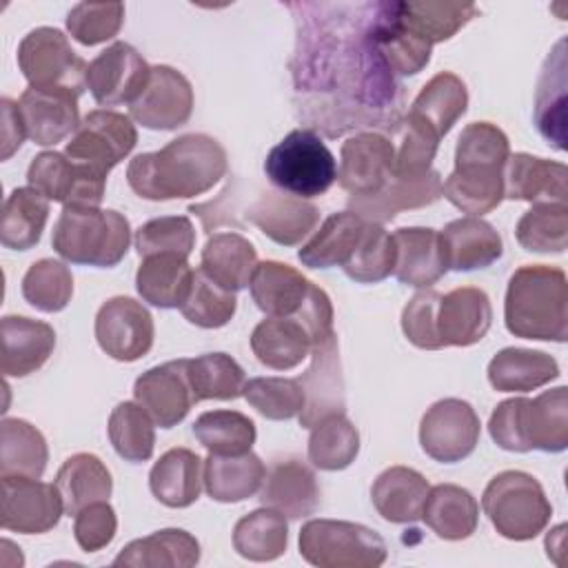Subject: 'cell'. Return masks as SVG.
<instances>
[{
  "label": "cell",
  "mask_w": 568,
  "mask_h": 568,
  "mask_svg": "<svg viewBox=\"0 0 568 568\" xmlns=\"http://www.w3.org/2000/svg\"><path fill=\"white\" fill-rule=\"evenodd\" d=\"M288 9L297 13L291 71L300 115L328 138L357 126L397 129L402 84L377 47V2H297Z\"/></svg>",
  "instance_id": "obj_1"
},
{
  "label": "cell",
  "mask_w": 568,
  "mask_h": 568,
  "mask_svg": "<svg viewBox=\"0 0 568 568\" xmlns=\"http://www.w3.org/2000/svg\"><path fill=\"white\" fill-rule=\"evenodd\" d=\"M224 146L206 133H186L160 151L129 162L126 182L135 195L153 202L195 197L213 189L226 173Z\"/></svg>",
  "instance_id": "obj_2"
},
{
  "label": "cell",
  "mask_w": 568,
  "mask_h": 568,
  "mask_svg": "<svg viewBox=\"0 0 568 568\" xmlns=\"http://www.w3.org/2000/svg\"><path fill=\"white\" fill-rule=\"evenodd\" d=\"M504 322L508 333L524 339L566 342L568 282L566 273L548 264L519 266L506 288Z\"/></svg>",
  "instance_id": "obj_3"
},
{
  "label": "cell",
  "mask_w": 568,
  "mask_h": 568,
  "mask_svg": "<svg viewBox=\"0 0 568 568\" xmlns=\"http://www.w3.org/2000/svg\"><path fill=\"white\" fill-rule=\"evenodd\" d=\"M493 442L510 453H561L568 446V388L544 390L535 399L510 397L488 419Z\"/></svg>",
  "instance_id": "obj_4"
},
{
  "label": "cell",
  "mask_w": 568,
  "mask_h": 568,
  "mask_svg": "<svg viewBox=\"0 0 568 568\" xmlns=\"http://www.w3.org/2000/svg\"><path fill=\"white\" fill-rule=\"evenodd\" d=\"M129 244V220L113 209L98 206H64L51 235V246L62 260L98 268L115 266Z\"/></svg>",
  "instance_id": "obj_5"
},
{
  "label": "cell",
  "mask_w": 568,
  "mask_h": 568,
  "mask_svg": "<svg viewBox=\"0 0 568 568\" xmlns=\"http://www.w3.org/2000/svg\"><path fill=\"white\" fill-rule=\"evenodd\" d=\"M264 173L293 197L324 195L337 180V162L313 129H293L266 155Z\"/></svg>",
  "instance_id": "obj_6"
},
{
  "label": "cell",
  "mask_w": 568,
  "mask_h": 568,
  "mask_svg": "<svg viewBox=\"0 0 568 568\" xmlns=\"http://www.w3.org/2000/svg\"><path fill=\"white\" fill-rule=\"evenodd\" d=\"M481 508L493 528L513 541L535 539L552 515L541 484L524 470L497 473L481 495Z\"/></svg>",
  "instance_id": "obj_7"
},
{
  "label": "cell",
  "mask_w": 568,
  "mask_h": 568,
  "mask_svg": "<svg viewBox=\"0 0 568 568\" xmlns=\"http://www.w3.org/2000/svg\"><path fill=\"white\" fill-rule=\"evenodd\" d=\"M300 555L320 568H377L388 548L379 532L342 519H311L300 530Z\"/></svg>",
  "instance_id": "obj_8"
},
{
  "label": "cell",
  "mask_w": 568,
  "mask_h": 568,
  "mask_svg": "<svg viewBox=\"0 0 568 568\" xmlns=\"http://www.w3.org/2000/svg\"><path fill=\"white\" fill-rule=\"evenodd\" d=\"M18 67L29 87L62 91L75 98L87 87L89 64L71 49V42L60 29H31L18 47Z\"/></svg>",
  "instance_id": "obj_9"
},
{
  "label": "cell",
  "mask_w": 568,
  "mask_h": 568,
  "mask_svg": "<svg viewBox=\"0 0 568 568\" xmlns=\"http://www.w3.org/2000/svg\"><path fill=\"white\" fill-rule=\"evenodd\" d=\"M135 142L138 131L129 115L95 109L80 120V126L64 146V155L109 175V171L133 151Z\"/></svg>",
  "instance_id": "obj_10"
},
{
  "label": "cell",
  "mask_w": 568,
  "mask_h": 568,
  "mask_svg": "<svg viewBox=\"0 0 568 568\" xmlns=\"http://www.w3.org/2000/svg\"><path fill=\"white\" fill-rule=\"evenodd\" d=\"M27 182L49 202H60L62 206H100L106 175L93 166L73 162L64 153L44 151L31 160Z\"/></svg>",
  "instance_id": "obj_11"
},
{
  "label": "cell",
  "mask_w": 568,
  "mask_h": 568,
  "mask_svg": "<svg viewBox=\"0 0 568 568\" xmlns=\"http://www.w3.org/2000/svg\"><path fill=\"white\" fill-rule=\"evenodd\" d=\"M481 424L475 408L457 397L435 402L419 422L422 450L442 464L466 459L479 444Z\"/></svg>",
  "instance_id": "obj_12"
},
{
  "label": "cell",
  "mask_w": 568,
  "mask_h": 568,
  "mask_svg": "<svg viewBox=\"0 0 568 568\" xmlns=\"http://www.w3.org/2000/svg\"><path fill=\"white\" fill-rule=\"evenodd\" d=\"M0 524L4 530L40 535L58 526L62 517V497L55 484L36 477H0Z\"/></svg>",
  "instance_id": "obj_13"
},
{
  "label": "cell",
  "mask_w": 568,
  "mask_h": 568,
  "mask_svg": "<svg viewBox=\"0 0 568 568\" xmlns=\"http://www.w3.org/2000/svg\"><path fill=\"white\" fill-rule=\"evenodd\" d=\"M153 317L133 297H111L95 315L98 346L118 362H135L153 346Z\"/></svg>",
  "instance_id": "obj_14"
},
{
  "label": "cell",
  "mask_w": 568,
  "mask_h": 568,
  "mask_svg": "<svg viewBox=\"0 0 568 568\" xmlns=\"http://www.w3.org/2000/svg\"><path fill=\"white\" fill-rule=\"evenodd\" d=\"M131 118L153 131H173L189 122L193 113V87L173 67H151L140 95L129 104Z\"/></svg>",
  "instance_id": "obj_15"
},
{
  "label": "cell",
  "mask_w": 568,
  "mask_h": 568,
  "mask_svg": "<svg viewBox=\"0 0 568 568\" xmlns=\"http://www.w3.org/2000/svg\"><path fill=\"white\" fill-rule=\"evenodd\" d=\"M151 67L126 42H113L100 51L87 69V87L102 106L133 102L149 80Z\"/></svg>",
  "instance_id": "obj_16"
},
{
  "label": "cell",
  "mask_w": 568,
  "mask_h": 568,
  "mask_svg": "<svg viewBox=\"0 0 568 568\" xmlns=\"http://www.w3.org/2000/svg\"><path fill=\"white\" fill-rule=\"evenodd\" d=\"M395 175V144L382 133H355L342 144L337 182L351 195H373Z\"/></svg>",
  "instance_id": "obj_17"
},
{
  "label": "cell",
  "mask_w": 568,
  "mask_h": 568,
  "mask_svg": "<svg viewBox=\"0 0 568 568\" xmlns=\"http://www.w3.org/2000/svg\"><path fill=\"white\" fill-rule=\"evenodd\" d=\"M189 359H171L142 373L133 384L135 402L151 415L160 428L178 426L195 402L189 373Z\"/></svg>",
  "instance_id": "obj_18"
},
{
  "label": "cell",
  "mask_w": 568,
  "mask_h": 568,
  "mask_svg": "<svg viewBox=\"0 0 568 568\" xmlns=\"http://www.w3.org/2000/svg\"><path fill=\"white\" fill-rule=\"evenodd\" d=\"M297 379L304 388V408L300 413V424L304 428H313L328 415L344 413V377L335 333L313 344L311 366Z\"/></svg>",
  "instance_id": "obj_19"
},
{
  "label": "cell",
  "mask_w": 568,
  "mask_h": 568,
  "mask_svg": "<svg viewBox=\"0 0 568 568\" xmlns=\"http://www.w3.org/2000/svg\"><path fill=\"white\" fill-rule=\"evenodd\" d=\"M442 197V178L435 169L417 178L393 175L384 189L373 195H351L348 211L371 224H386L399 211L422 209Z\"/></svg>",
  "instance_id": "obj_20"
},
{
  "label": "cell",
  "mask_w": 568,
  "mask_h": 568,
  "mask_svg": "<svg viewBox=\"0 0 568 568\" xmlns=\"http://www.w3.org/2000/svg\"><path fill=\"white\" fill-rule=\"evenodd\" d=\"M18 113L27 138L40 146H53L80 126L78 98L62 91L29 87L18 100Z\"/></svg>",
  "instance_id": "obj_21"
},
{
  "label": "cell",
  "mask_w": 568,
  "mask_h": 568,
  "mask_svg": "<svg viewBox=\"0 0 568 568\" xmlns=\"http://www.w3.org/2000/svg\"><path fill=\"white\" fill-rule=\"evenodd\" d=\"M568 171L564 162L530 153L508 155L504 166V197L530 204H566Z\"/></svg>",
  "instance_id": "obj_22"
},
{
  "label": "cell",
  "mask_w": 568,
  "mask_h": 568,
  "mask_svg": "<svg viewBox=\"0 0 568 568\" xmlns=\"http://www.w3.org/2000/svg\"><path fill=\"white\" fill-rule=\"evenodd\" d=\"M244 215L268 240L282 246L300 244L320 220V211L315 204L275 191H266L257 200H253L246 206Z\"/></svg>",
  "instance_id": "obj_23"
},
{
  "label": "cell",
  "mask_w": 568,
  "mask_h": 568,
  "mask_svg": "<svg viewBox=\"0 0 568 568\" xmlns=\"http://www.w3.org/2000/svg\"><path fill=\"white\" fill-rule=\"evenodd\" d=\"M493 324L488 295L475 286H459L442 295L437 306V335L444 346H473Z\"/></svg>",
  "instance_id": "obj_24"
},
{
  "label": "cell",
  "mask_w": 568,
  "mask_h": 568,
  "mask_svg": "<svg viewBox=\"0 0 568 568\" xmlns=\"http://www.w3.org/2000/svg\"><path fill=\"white\" fill-rule=\"evenodd\" d=\"M2 355L0 371L4 377H27L44 366L55 348V331L40 320L7 315L0 324Z\"/></svg>",
  "instance_id": "obj_25"
},
{
  "label": "cell",
  "mask_w": 568,
  "mask_h": 568,
  "mask_svg": "<svg viewBox=\"0 0 568 568\" xmlns=\"http://www.w3.org/2000/svg\"><path fill=\"white\" fill-rule=\"evenodd\" d=\"M439 246L450 271H477L497 262L504 253L501 235L481 217L453 220L439 231Z\"/></svg>",
  "instance_id": "obj_26"
},
{
  "label": "cell",
  "mask_w": 568,
  "mask_h": 568,
  "mask_svg": "<svg viewBox=\"0 0 568 568\" xmlns=\"http://www.w3.org/2000/svg\"><path fill=\"white\" fill-rule=\"evenodd\" d=\"M466 106L468 91L464 80L450 71H442L422 87L404 120L442 140L466 113Z\"/></svg>",
  "instance_id": "obj_27"
},
{
  "label": "cell",
  "mask_w": 568,
  "mask_h": 568,
  "mask_svg": "<svg viewBox=\"0 0 568 568\" xmlns=\"http://www.w3.org/2000/svg\"><path fill=\"white\" fill-rule=\"evenodd\" d=\"M320 486L315 473L300 459L277 462L264 477L260 501L288 519H302L320 508Z\"/></svg>",
  "instance_id": "obj_28"
},
{
  "label": "cell",
  "mask_w": 568,
  "mask_h": 568,
  "mask_svg": "<svg viewBox=\"0 0 568 568\" xmlns=\"http://www.w3.org/2000/svg\"><path fill=\"white\" fill-rule=\"evenodd\" d=\"M311 286L313 282L297 268L275 260L257 262L248 284L255 306L268 317H295L306 304Z\"/></svg>",
  "instance_id": "obj_29"
},
{
  "label": "cell",
  "mask_w": 568,
  "mask_h": 568,
  "mask_svg": "<svg viewBox=\"0 0 568 568\" xmlns=\"http://www.w3.org/2000/svg\"><path fill=\"white\" fill-rule=\"evenodd\" d=\"M393 240L397 248L393 275L402 284L428 288L448 271L439 246V231L426 226H408L397 229Z\"/></svg>",
  "instance_id": "obj_30"
},
{
  "label": "cell",
  "mask_w": 568,
  "mask_h": 568,
  "mask_svg": "<svg viewBox=\"0 0 568 568\" xmlns=\"http://www.w3.org/2000/svg\"><path fill=\"white\" fill-rule=\"evenodd\" d=\"M266 477L264 462L253 453L213 455L204 459V490L222 504H237L260 493Z\"/></svg>",
  "instance_id": "obj_31"
},
{
  "label": "cell",
  "mask_w": 568,
  "mask_h": 568,
  "mask_svg": "<svg viewBox=\"0 0 568 568\" xmlns=\"http://www.w3.org/2000/svg\"><path fill=\"white\" fill-rule=\"evenodd\" d=\"M428 490V479L415 468L390 466L373 481L371 499L382 519L390 524H410L422 517Z\"/></svg>",
  "instance_id": "obj_32"
},
{
  "label": "cell",
  "mask_w": 568,
  "mask_h": 568,
  "mask_svg": "<svg viewBox=\"0 0 568 568\" xmlns=\"http://www.w3.org/2000/svg\"><path fill=\"white\" fill-rule=\"evenodd\" d=\"M204 462L189 448H171L153 464L149 488L169 508H186L197 501L204 484Z\"/></svg>",
  "instance_id": "obj_33"
},
{
  "label": "cell",
  "mask_w": 568,
  "mask_h": 568,
  "mask_svg": "<svg viewBox=\"0 0 568 568\" xmlns=\"http://www.w3.org/2000/svg\"><path fill=\"white\" fill-rule=\"evenodd\" d=\"M375 38L379 53L395 78L417 75L430 62L433 44L422 40L399 20L395 2H377Z\"/></svg>",
  "instance_id": "obj_34"
},
{
  "label": "cell",
  "mask_w": 568,
  "mask_h": 568,
  "mask_svg": "<svg viewBox=\"0 0 568 568\" xmlns=\"http://www.w3.org/2000/svg\"><path fill=\"white\" fill-rule=\"evenodd\" d=\"M197 561L200 544L182 528H164L133 539L113 559L115 566L129 568H191Z\"/></svg>",
  "instance_id": "obj_35"
},
{
  "label": "cell",
  "mask_w": 568,
  "mask_h": 568,
  "mask_svg": "<svg viewBox=\"0 0 568 568\" xmlns=\"http://www.w3.org/2000/svg\"><path fill=\"white\" fill-rule=\"evenodd\" d=\"M257 266L255 246L240 233H213L200 257V268L224 291L237 293L251 284Z\"/></svg>",
  "instance_id": "obj_36"
},
{
  "label": "cell",
  "mask_w": 568,
  "mask_h": 568,
  "mask_svg": "<svg viewBox=\"0 0 568 568\" xmlns=\"http://www.w3.org/2000/svg\"><path fill=\"white\" fill-rule=\"evenodd\" d=\"M442 195L475 217L490 213L504 200V166L455 164L453 173L442 182Z\"/></svg>",
  "instance_id": "obj_37"
},
{
  "label": "cell",
  "mask_w": 568,
  "mask_h": 568,
  "mask_svg": "<svg viewBox=\"0 0 568 568\" xmlns=\"http://www.w3.org/2000/svg\"><path fill=\"white\" fill-rule=\"evenodd\" d=\"M557 377V359L532 348H501L488 364V382L499 393H528Z\"/></svg>",
  "instance_id": "obj_38"
},
{
  "label": "cell",
  "mask_w": 568,
  "mask_h": 568,
  "mask_svg": "<svg viewBox=\"0 0 568 568\" xmlns=\"http://www.w3.org/2000/svg\"><path fill=\"white\" fill-rule=\"evenodd\" d=\"M311 335L295 317L262 320L251 333V351L273 371H291L311 355Z\"/></svg>",
  "instance_id": "obj_39"
},
{
  "label": "cell",
  "mask_w": 568,
  "mask_h": 568,
  "mask_svg": "<svg viewBox=\"0 0 568 568\" xmlns=\"http://www.w3.org/2000/svg\"><path fill=\"white\" fill-rule=\"evenodd\" d=\"M419 519H424L439 539L459 541L475 532L479 506L466 488L457 484H437L428 490Z\"/></svg>",
  "instance_id": "obj_40"
},
{
  "label": "cell",
  "mask_w": 568,
  "mask_h": 568,
  "mask_svg": "<svg viewBox=\"0 0 568 568\" xmlns=\"http://www.w3.org/2000/svg\"><path fill=\"white\" fill-rule=\"evenodd\" d=\"M366 224L368 222L353 211L328 215L315 235L297 251V260L308 268H331L337 264L344 266L357 248Z\"/></svg>",
  "instance_id": "obj_41"
},
{
  "label": "cell",
  "mask_w": 568,
  "mask_h": 568,
  "mask_svg": "<svg viewBox=\"0 0 568 568\" xmlns=\"http://www.w3.org/2000/svg\"><path fill=\"white\" fill-rule=\"evenodd\" d=\"M193 280L189 257L160 253L142 257L135 273V288L144 302L158 308H180Z\"/></svg>",
  "instance_id": "obj_42"
},
{
  "label": "cell",
  "mask_w": 568,
  "mask_h": 568,
  "mask_svg": "<svg viewBox=\"0 0 568 568\" xmlns=\"http://www.w3.org/2000/svg\"><path fill=\"white\" fill-rule=\"evenodd\" d=\"M55 486L67 515H78L84 506L106 501L113 490V479L104 462L91 453L71 455L55 475Z\"/></svg>",
  "instance_id": "obj_43"
},
{
  "label": "cell",
  "mask_w": 568,
  "mask_h": 568,
  "mask_svg": "<svg viewBox=\"0 0 568 568\" xmlns=\"http://www.w3.org/2000/svg\"><path fill=\"white\" fill-rule=\"evenodd\" d=\"M49 217V200L33 186L13 189L4 204L0 217V242L13 251L33 248L44 231Z\"/></svg>",
  "instance_id": "obj_44"
},
{
  "label": "cell",
  "mask_w": 568,
  "mask_h": 568,
  "mask_svg": "<svg viewBox=\"0 0 568 568\" xmlns=\"http://www.w3.org/2000/svg\"><path fill=\"white\" fill-rule=\"evenodd\" d=\"M47 462L44 435L24 419L4 417L0 424V477L22 475L40 479Z\"/></svg>",
  "instance_id": "obj_45"
},
{
  "label": "cell",
  "mask_w": 568,
  "mask_h": 568,
  "mask_svg": "<svg viewBox=\"0 0 568 568\" xmlns=\"http://www.w3.org/2000/svg\"><path fill=\"white\" fill-rule=\"evenodd\" d=\"M288 524L273 508H257L244 515L233 528V548L248 561H273L286 552Z\"/></svg>",
  "instance_id": "obj_46"
},
{
  "label": "cell",
  "mask_w": 568,
  "mask_h": 568,
  "mask_svg": "<svg viewBox=\"0 0 568 568\" xmlns=\"http://www.w3.org/2000/svg\"><path fill=\"white\" fill-rule=\"evenodd\" d=\"M566 55L564 40L546 58L537 82L535 95V122L539 133L552 142L555 149H564V104H566Z\"/></svg>",
  "instance_id": "obj_47"
},
{
  "label": "cell",
  "mask_w": 568,
  "mask_h": 568,
  "mask_svg": "<svg viewBox=\"0 0 568 568\" xmlns=\"http://www.w3.org/2000/svg\"><path fill=\"white\" fill-rule=\"evenodd\" d=\"M399 20L428 44L450 40L477 16L470 2H395Z\"/></svg>",
  "instance_id": "obj_48"
},
{
  "label": "cell",
  "mask_w": 568,
  "mask_h": 568,
  "mask_svg": "<svg viewBox=\"0 0 568 568\" xmlns=\"http://www.w3.org/2000/svg\"><path fill=\"white\" fill-rule=\"evenodd\" d=\"M357 453H359V433L344 413L328 415L311 428L308 462L315 468L344 470L355 462Z\"/></svg>",
  "instance_id": "obj_49"
},
{
  "label": "cell",
  "mask_w": 568,
  "mask_h": 568,
  "mask_svg": "<svg viewBox=\"0 0 568 568\" xmlns=\"http://www.w3.org/2000/svg\"><path fill=\"white\" fill-rule=\"evenodd\" d=\"M151 415L138 402H120L109 415V439L113 450L131 464L151 459L155 448V430Z\"/></svg>",
  "instance_id": "obj_50"
},
{
  "label": "cell",
  "mask_w": 568,
  "mask_h": 568,
  "mask_svg": "<svg viewBox=\"0 0 568 568\" xmlns=\"http://www.w3.org/2000/svg\"><path fill=\"white\" fill-rule=\"evenodd\" d=\"M195 439L213 455H240L251 450L257 430L251 417L237 410H206L193 422Z\"/></svg>",
  "instance_id": "obj_51"
},
{
  "label": "cell",
  "mask_w": 568,
  "mask_h": 568,
  "mask_svg": "<svg viewBox=\"0 0 568 568\" xmlns=\"http://www.w3.org/2000/svg\"><path fill=\"white\" fill-rule=\"evenodd\" d=\"M189 382L195 402L202 399H237L246 377L242 366L226 353H206L186 362Z\"/></svg>",
  "instance_id": "obj_52"
},
{
  "label": "cell",
  "mask_w": 568,
  "mask_h": 568,
  "mask_svg": "<svg viewBox=\"0 0 568 568\" xmlns=\"http://www.w3.org/2000/svg\"><path fill=\"white\" fill-rule=\"evenodd\" d=\"M515 237L530 253H564L568 246V204H532L519 217Z\"/></svg>",
  "instance_id": "obj_53"
},
{
  "label": "cell",
  "mask_w": 568,
  "mask_h": 568,
  "mask_svg": "<svg viewBox=\"0 0 568 568\" xmlns=\"http://www.w3.org/2000/svg\"><path fill=\"white\" fill-rule=\"evenodd\" d=\"M73 295V275L67 264L44 257L29 266L22 277V297L42 313L67 308Z\"/></svg>",
  "instance_id": "obj_54"
},
{
  "label": "cell",
  "mask_w": 568,
  "mask_h": 568,
  "mask_svg": "<svg viewBox=\"0 0 568 568\" xmlns=\"http://www.w3.org/2000/svg\"><path fill=\"white\" fill-rule=\"evenodd\" d=\"M237 308V297L231 291L217 286L211 277L202 273V268L193 271L191 288L180 304V313L186 322L200 328H220L226 326Z\"/></svg>",
  "instance_id": "obj_55"
},
{
  "label": "cell",
  "mask_w": 568,
  "mask_h": 568,
  "mask_svg": "<svg viewBox=\"0 0 568 568\" xmlns=\"http://www.w3.org/2000/svg\"><path fill=\"white\" fill-rule=\"evenodd\" d=\"M397 260V248L393 235L382 224H366V231L353 251V255L342 266L344 273L359 284H375L386 280Z\"/></svg>",
  "instance_id": "obj_56"
},
{
  "label": "cell",
  "mask_w": 568,
  "mask_h": 568,
  "mask_svg": "<svg viewBox=\"0 0 568 568\" xmlns=\"http://www.w3.org/2000/svg\"><path fill=\"white\" fill-rule=\"evenodd\" d=\"M244 399L266 419L282 422L300 417L304 408V388L291 377H253L244 384Z\"/></svg>",
  "instance_id": "obj_57"
},
{
  "label": "cell",
  "mask_w": 568,
  "mask_h": 568,
  "mask_svg": "<svg viewBox=\"0 0 568 568\" xmlns=\"http://www.w3.org/2000/svg\"><path fill=\"white\" fill-rule=\"evenodd\" d=\"M195 246V229L186 215H162L144 222L135 231V248L140 257L173 253L189 257Z\"/></svg>",
  "instance_id": "obj_58"
},
{
  "label": "cell",
  "mask_w": 568,
  "mask_h": 568,
  "mask_svg": "<svg viewBox=\"0 0 568 568\" xmlns=\"http://www.w3.org/2000/svg\"><path fill=\"white\" fill-rule=\"evenodd\" d=\"M122 22V2H78L67 16V29L71 38L84 47H93L115 38Z\"/></svg>",
  "instance_id": "obj_59"
},
{
  "label": "cell",
  "mask_w": 568,
  "mask_h": 568,
  "mask_svg": "<svg viewBox=\"0 0 568 568\" xmlns=\"http://www.w3.org/2000/svg\"><path fill=\"white\" fill-rule=\"evenodd\" d=\"M510 144L506 133L490 122H470L462 129L455 146V164L506 166Z\"/></svg>",
  "instance_id": "obj_60"
},
{
  "label": "cell",
  "mask_w": 568,
  "mask_h": 568,
  "mask_svg": "<svg viewBox=\"0 0 568 568\" xmlns=\"http://www.w3.org/2000/svg\"><path fill=\"white\" fill-rule=\"evenodd\" d=\"M442 293L433 288H424L415 293L408 304L402 311V331L406 339L424 351H437L442 348L439 335H437V306H439Z\"/></svg>",
  "instance_id": "obj_61"
},
{
  "label": "cell",
  "mask_w": 568,
  "mask_h": 568,
  "mask_svg": "<svg viewBox=\"0 0 568 568\" xmlns=\"http://www.w3.org/2000/svg\"><path fill=\"white\" fill-rule=\"evenodd\" d=\"M118 530V517L109 501L84 506L73 521V535L84 552H98L109 546Z\"/></svg>",
  "instance_id": "obj_62"
},
{
  "label": "cell",
  "mask_w": 568,
  "mask_h": 568,
  "mask_svg": "<svg viewBox=\"0 0 568 568\" xmlns=\"http://www.w3.org/2000/svg\"><path fill=\"white\" fill-rule=\"evenodd\" d=\"M2 160H9L27 138L24 124L18 113V102L11 98H2Z\"/></svg>",
  "instance_id": "obj_63"
}]
</instances>
